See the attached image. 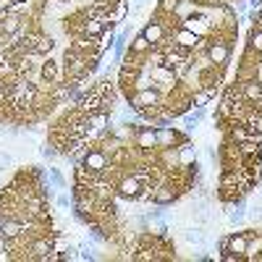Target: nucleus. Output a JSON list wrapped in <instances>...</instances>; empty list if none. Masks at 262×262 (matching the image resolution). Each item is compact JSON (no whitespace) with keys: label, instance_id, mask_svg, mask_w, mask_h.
<instances>
[{"label":"nucleus","instance_id":"f3484780","mask_svg":"<svg viewBox=\"0 0 262 262\" xmlns=\"http://www.w3.org/2000/svg\"><path fill=\"white\" fill-rule=\"evenodd\" d=\"M202 118H205V107H189V111L181 116V123H184V128L189 131V134H191V131L202 123Z\"/></svg>","mask_w":262,"mask_h":262},{"label":"nucleus","instance_id":"1a4fd4ad","mask_svg":"<svg viewBox=\"0 0 262 262\" xmlns=\"http://www.w3.org/2000/svg\"><path fill=\"white\" fill-rule=\"evenodd\" d=\"M27 16H21V13H3L0 16V32H3L6 37H18L21 32H27Z\"/></svg>","mask_w":262,"mask_h":262},{"label":"nucleus","instance_id":"72a5a7b5","mask_svg":"<svg viewBox=\"0 0 262 262\" xmlns=\"http://www.w3.org/2000/svg\"><path fill=\"white\" fill-rule=\"evenodd\" d=\"M249 6H252L254 11H262V0H249Z\"/></svg>","mask_w":262,"mask_h":262},{"label":"nucleus","instance_id":"a878e982","mask_svg":"<svg viewBox=\"0 0 262 262\" xmlns=\"http://www.w3.org/2000/svg\"><path fill=\"white\" fill-rule=\"evenodd\" d=\"M249 50H254L259 58H262V29H252V34H249V45H247Z\"/></svg>","mask_w":262,"mask_h":262},{"label":"nucleus","instance_id":"20e7f679","mask_svg":"<svg viewBox=\"0 0 262 262\" xmlns=\"http://www.w3.org/2000/svg\"><path fill=\"white\" fill-rule=\"evenodd\" d=\"M205 53L210 58L212 66H217V69H226V63L231 58V42L221 39V37H212L207 45H205Z\"/></svg>","mask_w":262,"mask_h":262},{"label":"nucleus","instance_id":"7c9ffc66","mask_svg":"<svg viewBox=\"0 0 262 262\" xmlns=\"http://www.w3.org/2000/svg\"><path fill=\"white\" fill-rule=\"evenodd\" d=\"M8 165H13V155L11 152H0V173H3Z\"/></svg>","mask_w":262,"mask_h":262},{"label":"nucleus","instance_id":"0eeeda50","mask_svg":"<svg viewBox=\"0 0 262 262\" xmlns=\"http://www.w3.org/2000/svg\"><path fill=\"white\" fill-rule=\"evenodd\" d=\"M158 131V149H168V147H181V144H191V137H189V131L186 134H181L179 128H155Z\"/></svg>","mask_w":262,"mask_h":262},{"label":"nucleus","instance_id":"4468645a","mask_svg":"<svg viewBox=\"0 0 262 262\" xmlns=\"http://www.w3.org/2000/svg\"><path fill=\"white\" fill-rule=\"evenodd\" d=\"M37 58H39L37 53H21L16 58V79H32V74L37 69V63H34Z\"/></svg>","mask_w":262,"mask_h":262},{"label":"nucleus","instance_id":"c9c22d12","mask_svg":"<svg viewBox=\"0 0 262 262\" xmlns=\"http://www.w3.org/2000/svg\"><path fill=\"white\" fill-rule=\"evenodd\" d=\"M259 16H262V11H259Z\"/></svg>","mask_w":262,"mask_h":262},{"label":"nucleus","instance_id":"9d476101","mask_svg":"<svg viewBox=\"0 0 262 262\" xmlns=\"http://www.w3.org/2000/svg\"><path fill=\"white\" fill-rule=\"evenodd\" d=\"M134 147L142 152H158V131L155 126H139L134 131Z\"/></svg>","mask_w":262,"mask_h":262},{"label":"nucleus","instance_id":"c85d7f7f","mask_svg":"<svg viewBox=\"0 0 262 262\" xmlns=\"http://www.w3.org/2000/svg\"><path fill=\"white\" fill-rule=\"evenodd\" d=\"M55 205H58L60 210H69V207H74V196L66 194V191H60V194L55 196Z\"/></svg>","mask_w":262,"mask_h":262},{"label":"nucleus","instance_id":"bb28decb","mask_svg":"<svg viewBox=\"0 0 262 262\" xmlns=\"http://www.w3.org/2000/svg\"><path fill=\"white\" fill-rule=\"evenodd\" d=\"M210 100H212L210 92H207V90H200V92H194V95H191V107H207Z\"/></svg>","mask_w":262,"mask_h":262},{"label":"nucleus","instance_id":"39448f33","mask_svg":"<svg viewBox=\"0 0 262 262\" xmlns=\"http://www.w3.org/2000/svg\"><path fill=\"white\" fill-rule=\"evenodd\" d=\"M149 81L152 84H158L160 90H176V84H179V74L168 69L165 63H155V66H149Z\"/></svg>","mask_w":262,"mask_h":262},{"label":"nucleus","instance_id":"a211bd4d","mask_svg":"<svg viewBox=\"0 0 262 262\" xmlns=\"http://www.w3.org/2000/svg\"><path fill=\"white\" fill-rule=\"evenodd\" d=\"M128 50L134 53V55H137L139 60H144V58H147V55L152 53V45H149V42H147V37H144V34L139 32V34H137L134 39H131V45H128Z\"/></svg>","mask_w":262,"mask_h":262},{"label":"nucleus","instance_id":"4be33fe9","mask_svg":"<svg viewBox=\"0 0 262 262\" xmlns=\"http://www.w3.org/2000/svg\"><path fill=\"white\" fill-rule=\"evenodd\" d=\"M55 50V39L50 37V34H39V39H37V48H34V53L37 55H50Z\"/></svg>","mask_w":262,"mask_h":262},{"label":"nucleus","instance_id":"5701e85b","mask_svg":"<svg viewBox=\"0 0 262 262\" xmlns=\"http://www.w3.org/2000/svg\"><path fill=\"white\" fill-rule=\"evenodd\" d=\"M126 16H128V0H116V6L111 11V21L121 24V21H126Z\"/></svg>","mask_w":262,"mask_h":262},{"label":"nucleus","instance_id":"2eb2a0df","mask_svg":"<svg viewBox=\"0 0 262 262\" xmlns=\"http://www.w3.org/2000/svg\"><path fill=\"white\" fill-rule=\"evenodd\" d=\"M0 233H3V238H24L27 236L24 221H21V217H3Z\"/></svg>","mask_w":262,"mask_h":262},{"label":"nucleus","instance_id":"9b49d317","mask_svg":"<svg viewBox=\"0 0 262 262\" xmlns=\"http://www.w3.org/2000/svg\"><path fill=\"white\" fill-rule=\"evenodd\" d=\"M76 107H79L81 113H86V116L100 113V111H102V92L97 90V86H92V90L86 92V95H81V97H79Z\"/></svg>","mask_w":262,"mask_h":262},{"label":"nucleus","instance_id":"cd10ccee","mask_svg":"<svg viewBox=\"0 0 262 262\" xmlns=\"http://www.w3.org/2000/svg\"><path fill=\"white\" fill-rule=\"evenodd\" d=\"M39 155L45 158V160H55V158H60V152L55 149L53 142H45V144H39Z\"/></svg>","mask_w":262,"mask_h":262},{"label":"nucleus","instance_id":"423d86ee","mask_svg":"<svg viewBox=\"0 0 262 262\" xmlns=\"http://www.w3.org/2000/svg\"><path fill=\"white\" fill-rule=\"evenodd\" d=\"M179 196H181V191H179L176 186H173L170 181H165V179H163V181H160L155 189H152L149 202L155 205V207H168V205H173V202H176Z\"/></svg>","mask_w":262,"mask_h":262},{"label":"nucleus","instance_id":"7ed1b4c3","mask_svg":"<svg viewBox=\"0 0 262 262\" xmlns=\"http://www.w3.org/2000/svg\"><path fill=\"white\" fill-rule=\"evenodd\" d=\"M181 27L184 29H189V32H194L196 37H207V34H212V21H210V13L207 11H191L184 21H181Z\"/></svg>","mask_w":262,"mask_h":262},{"label":"nucleus","instance_id":"f03ea898","mask_svg":"<svg viewBox=\"0 0 262 262\" xmlns=\"http://www.w3.org/2000/svg\"><path fill=\"white\" fill-rule=\"evenodd\" d=\"M81 165H84L86 170H92L95 176H102V173H111V170H113L111 152L102 149L100 144H90V149H86V155H84Z\"/></svg>","mask_w":262,"mask_h":262},{"label":"nucleus","instance_id":"473e14b6","mask_svg":"<svg viewBox=\"0 0 262 262\" xmlns=\"http://www.w3.org/2000/svg\"><path fill=\"white\" fill-rule=\"evenodd\" d=\"M217 249H221V252H228V236H223L221 242H217Z\"/></svg>","mask_w":262,"mask_h":262},{"label":"nucleus","instance_id":"f257e3e1","mask_svg":"<svg viewBox=\"0 0 262 262\" xmlns=\"http://www.w3.org/2000/svg\"><path fill=\"white\" fill-rule=\"evenodd\" d=\"M128 107L134 113L147 111V107H163V90L158 84H149V86H144V90H137L128 97Z\"/></svg>","mask_w":262,"mask_h":262},{"label":"nucleus","instance_id":"dca6fc26","mask_svg":"<svg viewBox=\"0 0 262 262\" xmlns=\"http://www.w3.org/2000/svg\"><path fill=\"white\" fill-rule=\"evenodd\" d=\"M238 179H242V168H223L217 189H238Z\"/></svg>","mask_w":262,"mask_h":262},{"label":"nucleus","instance_id":"f8f14e48","mask_svg":"<svg viewBox=\"0 0 262 262\" xmlns=\"http://www.w3.org/2000/svg\"><path fill=\"white\" fill-rule=\"evenodd\" d=\"M60 76H63V66H60L58 60H53L50 55H48L45 63H39V81H42V84L53 86V84L60 81Z\"/></svg>","mask_w":262,"mask_h":262},{"label":"nucleus","instance_id":"412c9836","mask_svg":"<svg viewBox=\"0 0 262 262\" xmlns=\"http://www.w3.org/2000/svg\"><path fill=\"white\" fill-rule=\"evenodd\" d=\"M128 39H131V29H123L121 34H116L113 53H116V58H118V60H121V58H123V53L128 50Z\"/></svg>","mask_w":262,"mask_h":262},{"label":"nucleus","instance_id":"6e6552de","mask_svg":"<svg viewBox=\"0 0 262 262\" xmlns=\"http://www.w3.org/2000/svg\"><path fill=\"white\" fill-rule=\"evenodd\" d=\"M116 194L121 196V200H128V202H137L139 194H142V181L137 176H131V173H126V176H121L116 181Z\"/></svg>","mask_w":262,"mask_h":262},{"label":"nucleus","instance_id":"393cba45","mask_svg":"<svg viewBox=\"0 0 262 262\" xmlns=\"http://www.w3.org/2000/svg\"><path fill=\"white\" fill-rule=\"evenodd\" d=\"M76 247H79V259H84V262H95V259H97V254H95V244L81 242V244H76Z\"/></svg>","mask_w":262,"mask_h":262},{"label":"nucleus","instance_id":"b1692460","mask_svg":"<svg viewBox=\"0 0 262 262\" xmlns=\"http://www.w3.org/2000/svg\"><path fill=\"white\" fill-rule=\"evenodd\" d=\"M184 238L189 244H205V231L200 226H189V228H184Z\"/></svg>","mask_w":262,"mask_h":262},{"label":"nucleus","instance_id":"ddd939ff","mask_svg":"<svg viewBox=\"0 0 262 262\" xmlns=\"http://www.w3.org/2000/svg\"><path fill=\"white\" fill-rule=\"evenodd\" d=\"M170 39L176 42L179 48H186V50H191V53L202 45V37H196L194 32H189V29H184V27H179L176 32H173V34H170Z\"/></svg>","mask_w":262,"mask_h":262},{"label":"nucleus","instance_id":"c756f323","mask_svg":"<svg viewBox=\"0 0 262 262\" xmlns=\"http://www.w3.org/2000/svg\"><path fill=\"white\" fill-rule=\"evenodd\" d=\"M50 179H53V184H55L58 189H66V179H63V173H60L58 168H50Z\"/></svg>","mask_w":262,"mask_h":262},{"label":"nucleus","instance_id":"2f4dec72","mask_svg":"<svg viewBox=\"0 0 262 262\" xmlns=\"http://www.w3.org/2000/svg\"><path fill=\"white\" fill-rule=\"evenodd\" d=\"M247 18L252 21V24H257V21H259V11H254V8H252V11L247 13Z\"/></svg>","mask_w":262,"mask_h":262},{"label":"nucleus","instance_id":"aec40b11","mask_svg":"<svg viewBox=\"0 0 262 262\" xmlns=\"http://www.w3.org/2000/svg\"><path fill=\"white\" fill-rule=\"evenodd\" d=\"M176 149H179V168L196 163V149H194V144H181V147H176Z\"/></svg>","mask_w":262,"mask_h":262},{"label":"nucleus","instance_id":"f704fd0d","mask_svg":"<svg viewBox=\"0 0 262 262\" xmlns=\"http://www.w3.org/2000/svg\"><path fill=\"white\" fill-rule=\"evenodd\" d=\"M13 3H27L29 6V0H13Z\"/></svg>","mask_w":262,"mask_h":262},{"label":"nucleus","instance_id":"6ab92c4d","mask_svg":"<svg viewBox=\"0 0 262 262\" xmlns=\"http://www.w3.org/2000/svg\"><path fill=\"white\" fill-rule=\"evenodd\" d=\"M0 79L3 81H13L16 79V60L6 50L0 53Z\"/></svg>","mask_w":262,"mask_h":262}]
</instances>
